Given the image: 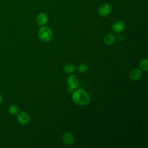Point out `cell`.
Here are the masks:
<instances>
[{
  "label": "cell",
  "mask_w": 148,
  "mask_h": 148,
  "mask_svg": "<svg viewBox=\"0 0 148 148\" xmlns=\"http://www.w3.org/2000/svg\"><path fill=\"white\" fill-rule=\"evenodd\" d=\"M78 71L80 73H84L87 71L88 69V66H87L86 64H80L79 66H78Z\"/></svg>",
  "instance_id": "obj_14"
},
{
  "label": "cell",
  "mask_w": 148,
  "mask_h": 148,
  "mask_svg": "<svg viewBox=\"0 0 148 148\" xmlns=\"http://www.w3.org/2000/svg\"><path fill=\"white\" fill-rule=\"evenodd\" d=\"M112 30L116 34L120 33L123 31L125 28V24L123 21L118 20L115 21L112 25Z\"/></svg>",
  "instance_id": "obj_6"
},
{
  "label": "cell",
  "mask_w": 148,
  "mask_h": 148,
  "mask_svg": "<svg viewBox=\"0 0 148 148\" xmlns=\"http://www.w3.org/2000/svg\"><path fill=\"white\" fill-rule=\"evenodd\" d=\"M38 36L42 41L48 42L52 39L53 32L49 27L43 26L40 27L38 31Z\"/></svg>",
  "instance_id": "obj_2"
},
{
  "label": "cell",
  "mask_w": 148,
  "mask_h": 148,
  "mask_svg": "<svg viewBox=\"0 0 148 148\" xmlns=\"http://www.w3.org/2000/svg\"><path fill=\"white\" fill-rule=\"evenodd\" d=\"M67 83L68 87L72 88V90L76 89L79 87V80L77 76L72 75L68 77L67 78Z\"/></svg>",
  "instance_id": "obj_4"
},
{
  "label": "cell",
  "mask_w": 148,
  "mask_h": 148,
  "mask_svg": "<svg viewBox=\"0 0 148 148\" xmlns=\"http://www.w3.org/2000/svg\"><path fill=\"white\" fill-rule=\"evenodd\" d=\"M2 97L1 96V95H0V103L2 102Z\"/></svg>",
  "instance_id": "obj_15"
},
{
  "label": "cell",
  "mask_w": 148,
  "mask_h": 148,
  "mask_svg": "<svg viewBox=\"0 0 148 148\" xmlns=\"http://www.w3.org/2000/svg\"><path fill=\"white\" fill-rule=\"evenodd\" d=\"M64 71L67 73H72L75 71V66L73 64H66L64 66Z\"/></svg>",
  "instance_id": "obj_11"
},
{
  "label": "cell",
  "mask_w": 148,
  "mask_h": 148,
  "mask_svg": "<svg viewBox=\"0 0 148 148\" xmlns=\"http://www.w3.org/2000/svg\"><path fill=\"white\" fill-rule=\"evenodd\" d=\"M139 67L143 71H147L148 69V61L147 58L142 59L139 62Z\"/></svg>",
  "instance_id": "obj_12"
},
{
  "label": "cell",
  "mask_w": 148,
  "mask_h": 148,
  "mask_svg": "<svg viewBox=\"0 0 148 148\" xmlns=\"http://www.w3.org/2000/svg\"><path fill=\"white\" fill-rule=\"evenodd\" d=\"M142 76V71L138 68H135L131 71L130 73V77L132 80H138Z\"/></svg>",
  "instance_id": "obj_8"
},
{
  "label": "cell",
  "mask_w": 148,
  "mask_h": 148,
  "mask_svg": "<svg viewBox=\"0 0 148 148\" xmlns=\"http://www.w3.org/2000/svg\"><path fill=\"white\" fill-rule=\"evenodd\" d=\"M62 139L64 143L66 145H71L74 142L73 135L71 133L68 132H65L63 134Z\"/></svg>",
  "instance_id": "obj_7"
},
{
  "label": "cell",
  "mask_w": 148,
  "mask_h": 148,
  "mask_svg": "<svg viewBox=\"0 0 148 148\" xmlns=\"http://www.w3.org/2000/svg\"><path fill=\"white\" fill-rule=\"evenodd\" d=\"M111 10L112 8L110 5L108 3H104L99 7L98 12L101 16L106 17L110 14Z\"/></svg>",
  "instance_id": "obj_3"
},
{
  "label": "cell",
  "mask_w": 148,
  "mask_h": 148,
  "mask_svg": "<svg viewBox=\"0 0 148 148\" xmlns=\"http://www.w3.org/2000/svg\"><path fill=\"white\" fill-rule=\"evenodd\" d=\"M18 111H19V109L18 106L16 105H12L9 108V112L12 115L16 114L17 113H18Z\"/></svg>",
  "instance_id": "obj_13"
},
{
  "label": "cell",
  "mask_w": 148,
  "mask_h": 148,
  "mask_svg": "<svg viewBox=\"0 0 148 148\" xmlns=\"http://www.w3.org/2000/svg\"><path fill=\"white\" fill-rule=\"evenodd\" d=\"M17 118L18 123L22 125H25L28 124L30 120V117L28 114L24 111L18 112Z\"/></svg>",
  "instance_id": "obj_5"
},
{
  "label": "cell",
  "mask_w": 148,
  "mask_h": 148,
  "mask_svg": "<svg viewBox=\"0 0 148 148\" xmlns=\"http://www.w3.org/2000/svg\"><path fill=\"white\" fill-rule=\"evenodd\" d=\"M48 20L47 16L44 13H39L36 17V21L37 24L39 25H45Z\"/></svg>",
  "instance_id": "obj_9"
},
{
  "label": "cell",
  "mask_w": 148,
  "mask_h": 148,
  "mask_svg": "<svg viewBox=\"0 0 148 148\" xmlns=\"http://www.w3.org/2000/svg\"><path fill=\"white\" fill-rule=\"evenodd\" d=\"M103 42L107 45H111L115 42V37L113 34H108L103 38Z\"/></svg>",
  "instance_id": "obj_10"
},
{
  "label": "cell",
  "mask_w": 148,
  "mask_h": 148,
  "mask_svg": "<svg viewBox=\"0 0 148 148\" xmlns=\"http://www.w3.org/2000/svg\"><path fill=\"white\" fill-rule=\"evenodd\" d=\"M72 99L74 103L81 106L88 104L90 101L89 95L83 89H78L73 92Z\"/></svg>",
  "instance_id": "obj_1"
}]
</instances>
